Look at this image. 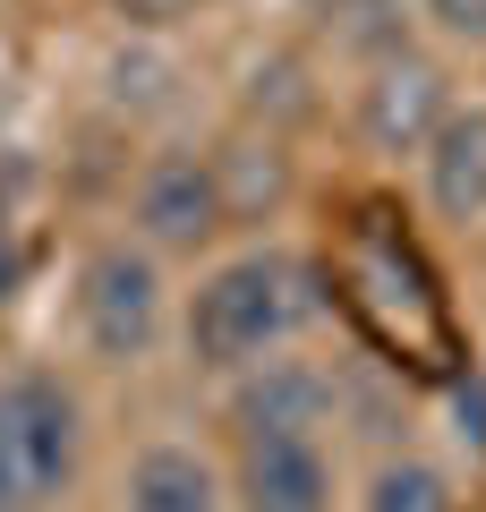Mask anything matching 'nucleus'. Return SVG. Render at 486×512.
<instances>
[{
    "instance_id": "423d86ee",
    "label": "nucleus",
    "mask_w": 486,
    "mask_h": 512,
    "mask_svg": "<svg viewBox=\"0 0 486 512\" xmlns=\"http://www.w3.org/2000/svg\"><path fill=\"white\" fill-rule=\"evenodd\" d=\"M452 111H461V94H452L444 52L410 43V52L359 69V86H350V137H359V154H376V163H418Z\"/></svg>"
},
{
    "instance_id": "7ed1b4c3",
    "label": "nucleus",
    "mask_w": 486,
    "mask_h": 512,
    "mask_svg": "<svg viewBox=\"0 0 486 512\" xmlns=\"http://www.w3.org/2000/svg\"><path fill=\"white\" fill-rule=\"evenodd\" d=\"M120 231H137L154 256L171 265H205L231 248L239 231V188H231V154L205 137H154L128 171V205Z\"/></svg>"
},
{
    "instance_id": "9d476101",
    "label": "nucleus",
    "mask_w": 486,
    "mask_h": 512,
    "mask_svg": "<svg viewBox=\"0 0 486 512\" xmlns=\"http://www.w3.org/2000/svg\"><path fill=\"white\" fill-rule=\"evenodd\" d=\"M350 512H452V470L427 453H376L367 478L350 487Z\"/></svg>"
},
{
    "instance_id": "f257e3e1",
    "label": "nucleus",
    "mask_w": 486,
    "mask_h": 512,
    "mask_svg": "<svg viewBox=\"0 0 486 512\" xmlns=\"http://www.w3.org/2000/svg\"><path fill=\"white\" fill-rule=\"evenodd\" d=\"M316 325V274L307 256L282 239H231L222 256H205L180 291V367L205 384H239L282 350H307Z\"/></svg>"
},
{
    "instance_id": "1a4fd4ad",
    "label": "nucleus",
    "mask_w": 486,
    "mask_h": 512,
    "mask_svg": "<svg viewBox=\"0 0 486 512\" xmlns=\"http://www.w3.org/2000/svg\"><path fill=\"white\" fill-rule=\"evenodd\" d=\"M94 86H103L111 120L162 128V120H180V103H188V60L171 35H120L103 52V69H94Z\"/></svg>"
},
{
    "instance_id": "9b49d317",
    "label": "nucleus",
    "mask_w": 486,
    "mask_h": 512,
    "mask_svg": "<svg viewBox=\"0 0 486 512\" xmlns=\"http://www.w3.org/2000/svg\"><path fill=\"white\" fill-rule=\"evenodd\" d=\"M43 188H52V163H43L26 137H9V146H0V248H18V239H26Z\"/></svg>"
},
{
    "instance_id": "39448f33",
    "label": "nucleus",
    "mask_w": 486,
    "mask_h": 512,
    "mask_svg": "<svg viewBox=\"0 0 486 512\" xmlns=\"http://www.w3.org/2000/svg\"><path fill=\"white\" fill-rule=\"evenodd\" d=\"M222 470L239 512H350L342 427H231Z\"/></svg>"
},
{
    "instance_id": "20e7f679",
    "label": "nucleus",
    "mask_w": 486,
    "mask_h": 512,
    "mask_svg": "<svg viewBox=\"0 0 486 512\" xmlns=\"http://www.w3.org/2000/svg\"><path fill=\"white\" fill-rule=\"evenodd\" d=\"M86 478V393L60 367L0 376V512H60Z\"/></svg>"
},
{
    "instance_id": "4468645a",
    "label": "nucleus",
    "mask_w": 486,
    "mask_h": 512,
    "mask_svg": "<svg viewBox=\"0 0 486 512\" xmlns=\"http://www.w3.org/2000/svg\"><path fill=\"white\" fill-rule=\"evenodd\" d=\"M9 137H18V86L0 77V146H9Z\"/></svg>"
},
{
    "instance_id": "f03ea898",
    "label": "nucleus",
    "mask_w": 486,
    "mask_h": 512,
    "mask_svg": "<svg viewBox=\"0 0 486 512\" xmlns=\"http://www.w3.org/2000/svg\"><path fill=\"white\" fill-rule=\"evenodd\" d=\"M60 325L94 376H137L180 342V291L171 256H154L137 231H94L60 274Z\"/></svg>"
},
{
    "instance_id": "ddd939ff",
    "label": "nucleus",
    "mask_w": 486,
    "mask_h": 512,
    "mask_svg": "<svg viewBox=\"0 0 486 512\" xmlns=\"http://www.w3.org/2000/svg\"><path fill=\"white\" fill-rule=\"evenodd\" d=\"M111 18H120V35H180L197 0H111Z\"/></svg>"
},
{
    "instance_id": "f8f14e48",
    "label": "nucleus",
    "mask_w": 486,
    "mask_h": 512,
    "mask_svg": "<svg viewBox=\"0 0 486 512\" xmlns=\"http://www.w3.org/2000/svg\"><path fill=\"white\" fill-rule=\"evenodd\" d=\"M427 52L444 60H486V0H410Z\"/></svg>"
},
{
    "instance_id": "0eeeda50",
    "label": "nucleus",
    "mask_w": 486,
    "mask_h": 512,
    "mask_svg": "<svg viewBox=\"0 0 486 512\" xmlns=\"http://www.w3.org/2000/svg\"><path fill=\"white\" fill-rule=\"evenodd\" d=\"M120 512H239L231 470L188 436H145L120 461Z\"/></svg>"
},
{
    "instance_id": "6e6552de",
    "label": "nucleus",
    "mask_w": 486,
    "mask_h": 512,
    "mask_svg": "<svg viewBox=\"0 0 486 512\" xmlns=\"http://www.w3.org/2000/svg\"><path fill=\"white\" fill-rule=\"evenodd\" d=\"M410 171H418V205H427L444 231H478L486 222V103L452 111Z\"/></svg>"
}]
</instances>
